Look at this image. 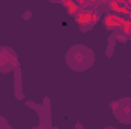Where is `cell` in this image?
I'll list each match as a JSON object with an SVG mask.
<instances>
[{
    "label": "cell",
    "mask_w": 131,
    "mask_h": 129,
    "mask_svg": "<svg viewBox=\"0 0 131 129\" xmlns=\"http://www.w3.org/2000/svg\"><path fill=\"white\" fill-rule=\"evenodd\" d=\"M64 5L69 8V12H70V14H75V12H76V5H75V3H72V2H69V0H66Z\"/></svg>",
    "instance_id": "6"
},
{
    "label": "cell",
    "mask_w": 131,
    "mask_h": 129,
    "mask_svg": "<svg viewBox=\"0 0 131 129\" xmlns=\"http://www.w3.org/2000/svg\"><path fill=\"white\" fill-rule=\"evenodd\" d=\"M93 61H95L93 52L85 46H73L67 52V56H66V62L75 71L87 70L93 64Z\"/></svg>",
    "instance_id": "1"
},
{
    "label": "cell",
    "mask_w": 131,
    "mask_h": 129,
    "mask_svg": "<svg viewBox=\"0 0 131 129\" xmlns=\"http://www.w3.org/2000/svg\"><path fill=\"white\" fill-rule=\"evenodd\" d=\"M124 21H125V20H122V18L117 17V15H107L105 20H104V24H105L107 28H119V26L124 24Z\"/></svg>",
    "instance_id": "4"
},
{
    "label": "cell",
    "mask_w": 131,
    "mask_h": 129,
    "mask_svg": "<svg viewBox=\"0 0 131 129\" xmlns=\"http://www.w3.org/2000/svg\"><path fill=\"white\" fill-rule=\"evenodd\" d=\"M114 117L121 123H131V99H119L111 105Z\"/></svg>",
    "instance_id": "2"
},
{
    "label": "cell",
    "mask_w": 131,
    "mask_h": 129,
    "mask_svg": "<svg viewBox=\"0 0 131 129\" xmlns=\"http://www.w3.org/2000/svg\"><path fill=\"white\" fill-rule=\"evenodd\" d=\"M15 64H17L15 53L11 49H8V47H2L0 49V70L2 71L12 70Z\"/></svg>",
    "instance_id": "3"
},
{
    "label": "cell",
    "mask_w": 131,
    "mask_h": 129,
    "mask_svg": "<svg viewBox=\"0 0 131 129\" xmlns=\"http://www.w3.org/2000/svg\"><path fill=\"white\" fill-rule=\"evenodd\" d=\"M95 18H96V15H93L90 12H79V14H76V23H79V24H89L90 21H95Z\"/></svg>",
    "instance_id": "5"
}]
</instances>
